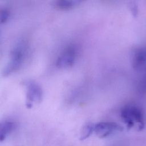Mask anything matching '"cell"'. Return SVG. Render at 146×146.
<instances>
[{"label":"cell","mask_w":146,"mask_h":146,"mask_svg":"<svg viewBox=\"0 0 146 146\" xmlns=\"http://www.w3.org/2000/svg\"><path fill=\"white\" fill-rule=\"evenodd\" d=\"M26 50V44L22 41H19L13 47L10 54L9 61L2 72L4 76L10 75L19 69L25 57Z\"/></svg>","instance_id":"cell-1"},{"label":"cell","mask_w":146,"mask_h":146,"mask_svg":"<svg viewBox=\"0 0 146 146\" xmlns=\"http://www.w3.org/2000/svg\"><path fill=\"white\" fill-rule=\"evenodd\" d=\"M121 117L128 127H132L136 124L139 126L143 125V111L136 105L128 104L124 106L121 110Z\"/></svg>","instance_id":"cell-2"},{"label":"cell","mask_w":146,"mask_h":146,"mask_svg":"<svg viewBox=\"0 0 146 146\" xmlns=\"http://www.w3.org/2000/svg\"><path fill=\"white\" fill-rule=\"evenodd\" d=\"M77 48L73 44H68L64 48L58 55L55 65L60 68H66L71 67L77 57Z\"/></svg>","instance_id":"cell-3"},{"label":"cell","mask_w":146,"mask_h":146,"mask_svg":"<svg viewBox=\"0 0 146 146\" xmlns=\"http://www.w3.org/2000/svg\"><path fill=\"white\" fill-rule=\"evenodd\" d=\"M24 85L26 88V105L31 108L34 104L40 103L42 99L43 92L40 86L33 80H27Z\"/></svg>","instance_id":"cell-4"},{"label":"cell","mask_w":146,"mask_h":146,"mask_svg":"<svg viewBox=\"0 0 146 146\" xmlns=\"http://www.w3.org/2000/svg\"><path fill=\"white\" fill-rule=\"evenodd\" d=\"M123 128L114 122L103 121L95 124L94 132L100 138H104L116 131H121Z\"/></svg>","instance_id":"cell-5"},{"label":"cell","mask_w":146,"mask_h":146,"mask_svg":"<svg viewBox=\"0 0 146 146\" xmlns=\"http://www.w3.org/2000/svg\"><path fill=\"white\" fill-rule=\"evenodd\" d=\"M15 123L10 120H5L1 124L0 135L1 140H3L14 129Z\"/></svg>","instance_id":"cell-6"},{"label":"cell","mask_w":146,"mask_h":146,"mask_svg":"<svg viewBox=\"0 0 146 146\" xmlns=\"http://www.w3.org/2000/svg\"><path fill=\"white\" fill-rule=\"evenodd\" d=\"M80 1H68V0H58L54 2L55 7L61 10H69L73 8Z\"/></svg>","instance_id":"cell-7"},{"label":"cell","mask_w":146,"mask_h":146,"mask_svg":"<svg viewBox=\"0 0 146 146\" xmlns=\"http://www.w3.org/2000/svg\"><path fill=\"white\" fill-rule=\"evenodd\" d=\"M94 127L95 124L92 123H88L86 124L82 128L80 139L83 140L88 138L93 132H94Z\"/></svg>","instance_id":"cell-8"},{"label":"cell","mask_w":146,"mask_h":146,"mask_svg":"<svg viewBox=\"0 0 146 146\" xmlns=\"http://www.w3.org/2000/svg\"><path fill=\"white\" fill-rule=\"evenodd\" d=\"M0 18H1V23H3L7 21L9 17V10L3 9H1V13H0Z\"/></svg>","instance_id":"cell-9"}]
</instances>
